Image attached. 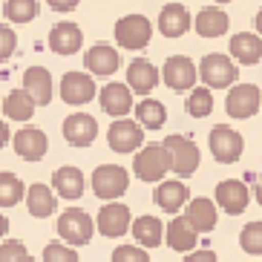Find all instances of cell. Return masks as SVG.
Wrapping results in <instances>:
<instances>
[{
  "label": "cell",
  "instance_id": "1",
  "mask_svg": "<svg viewBox=\"0 0 262 262\" xmlns=\"http://www.w3.org/2000/svg\"><path fill=\"white\" fill-rule=\"evenodd\" d=\"M133 173L147 182V185H156V182H164V176L170 173V156L164 150V144H144L139 147V153L133 159Z\"/></svg>",
  "mask_w": 262,
  "mask_h": 262
},
{
  "label": "cell",
  "instance_id": "2",
  "mask_svg": "<svg viewBox=\"0 0 262 262\" xmlns=\"http://www.w3.org/2000/svg\"><path fill=\"white\" fill-rule=\"evenodd\" d=\"M164 150L170 156V173H176L179 179H187L199 170V147L193 144V139L187 136H167L162 141Z\"/></svg>",
  "mask_w": 262,
  "mask_h": 262
},
{
  "label": "cell",
  "instance_id": "3",
  "mask_svg": "<svg viewBox=\"0 0 262 262\" xmlns=\"http://www.w3.org/2000/svg\"><path fill=\"white\" fill-rule=\"evenodd\" d=\"M199 75H202V84H205V86H210V90H225V86L236 84L239 70H236V63H233L225 52H210V55L202 58Z\"/></svg>",
  "mask_w": 262,
  "mask_h": 262
},
{
  "label": "cell",
  "instance_id": "4",
  "mask_svg": "<svg viewBox=\"0 0 262 262\" xmlns=\"http://www.w3.org/2000/svg\"><path fill=\"white\" fill-rule=\"evenodd\" d=\"M130 187V173L121 164H101L93 173V193L101 202H116Z\"/></svg>",
  "mask_w": 262,
  "mask_h": 262
},
{
  "label": "cell",
  "instance_id": "5",
  "mask_svg": "<svg viewBox=\"0 0 262 262\" xmlns=\"http://www.w3.org/2000/svg\"><path fill=\"white\" fill-rule=\"evenodd\" d=\"M58 233L70 245H86L95 233V219L81 208H70L58 216Z\"/></svg>",
  "mask_w": 262,
  "mask_h": 262
},
{
  "label": "cell",
  "instance_id": "6",
  "mask_svg": "<svg viewBox=\"0 0 262 262\" xmlns=\"http://www.w3.org/2000/svg\"><path fill=\"white\" fill-rule=\"evenodd\" d=\"M153 38V24L144 15H124L116 24V43L124 49H144Z\"/></svg>",
  "mask_w": 262,
  "mask_h": 262
},
{
  "label": "cell",
  "instance_id": "7",
  "mask_svg": "<svg viewBox=\"0 0 262 262\" xmlns=\"http://www.w3.org/2000/svg\"><path fill=\"white\" fill-rule=\"evenodd\" d=\"M208 147H210V153H213V159L219 164H233V162H239V159H242L245 141H242V136H239L233 127L219 124V127H213V130H210Z\"/></svg>",
  "mask_w": 262,
  "mask_h": 262
},
{
  "label": "cell",
  "instance_id": "8",
  "mask_svg": "<svg viewBox=\"0 0 262 262\" xmlns=\"http://www.w3.org/2000/svg\"><path fill=\"white\" fill-rule=\"evenodd\" d=\"M196 78H199V67L187 55L167 58V63H164V70H162V81L173 93H190L193 86H196Z\"/></svg>",
  "mask_w": 262,
  "mask_h": 262
},
{
  "label": "cell",
  "instance_id": "9",
  "mask_svg": "<svg viewBox=\"0 0 262 262\" xmlns=\"http://www.w3.org/2000/svg\"><path fill=\"white\" fill-rule=\"evenodd\" d=\"M225 110L231 118H251L262 110V93L256 84H233L228 101H225Z\"/></svg>",
  "mask_w": 262,
  "mask_h": 262
},
{
  "label": "cell",
  "instance_id": "10",
  "mask_svg": "<svg viewBox=\"0 0 262 262\" xmlns=\"http://www.w3.org/2000/svg\"><path fill=\"white\" fill-rule=\"evenodd\" d=\"M130 208L121 205V202H104V208L98 210V219H95V228H98L101 236L107 239H121L124 233L130 231Z\"/></svg>",
  "mask_w": 262,
  "mask_h": 262
},
{
  "label": "cell",
  "instance_id": "11",
  "mask_svg": "<svg viewBox=\"0 0 262 262\" xmlns=\"http://www.w3.org/2000/svg\"><path fill=\"white\" fill-rule=\"evenodd\" d=\"M107 144L116 153H133V150L144 147V127L133 118H116V124H110Z\"/></svg>",
  "mask_w": 262,
  "mask_h": 262
},
{
  "label": "cell",
  "instance_id": "12",
  "mask_svg": "<svg viewBox=\"0 0 262 262\" xmlns=\"http://www.w3.org/2000/svg\"><path fill=\"white\" fill-rule=\"evenodd\" d=\"M98 95V86H95L93 75L90 72H67L61 78V98L63 104L70 107H84Z\"/></svg>",
  "mask_w": 262,
  "mask_h": 262
},
{
  "label": "cell",
  "instance_id": "13",
  "mask_svg": "<svg viewBox=\"0 0 262 262\" xmlns=\"http://www.w3.org/2000/svg\"><path fill=\"white\" fill-rule=\"evenodd\" d=\"M63 139L72 147H90L98 139V121H95L90 113H72V116L63 118Z\"/></svg>",
  "mask_w": 262,
  "mask_h": 262
},
{
  "label": "cell",
  "instance_id": "14",
  "mask_svg": "<svg viewBox=\"0 0 262 262\" xmlns=\"http://www.w3.org/2000/svg\"><path fill=\"white\" fill-rule=\"evenodd\" d=\"M248 202H251V193H248L245 182H239V179H225V182L216 185V208H222L228 216L245 213Z\"/></svg>",
  "mask_w": 262,
  "mask_h": 262
},
{
  "label": "cell",
  "instance_id": "15",
  "mask_svg": "<svg viewBox=\"0 0 262 262\" xmlns=\"http://www.w3.org/2000/svg\"><path fill=\"white\" fill-rule=\"evenodd\" d=\"M12 147H15V153L24 162H40L49 150V139H47V133L38 130V127H20L12 136Z\"/></svg>",
  "mask_w": 262,
  "mask_h": 262
},
{
  "label": "cell",
  "instance_id": "16",
  "mask_svg": "<svg viewBox=\"0 0 262 262\" xmlns=\"http://www.w3.org/2000/svg\"><path fill=\"white\" fill-rule=\"evenodd\" d=\"M84 63H86V72H90V75L107 78V75H113V72H118L121 55H118L116 47H110V43H95V47L86 49Z\"/></svg>",
  "mask_w": 262,
  "mask_h": 262
},
{
  "label": "cell",
  "instance_id": "17",
  "mask_svg": "<svg viewBox=\"0 0 262 262\" xmlns=\"http://www.w3.org/2000/svg\"><path fill=\"white\" fill-rule=\"evenodd\" d=\"M84 47V35H81V26L78 24H70V20H61V24H55L52 32H49V49L55 55H75L81 52Z\"/></svg>",
  "mask_w": 262,
  "mask_h": 262
},
{
  "label": "cell",
  "instance_id": "18",
  "mask_svg": "<svg viewBox=\"0 0 262 262\" xmlns=\"http://www.w3.org/2000/svg\"><path fill=\"white\" fill-rule=\"evenodd\" d=\"M153 199L164 213H179V210L190 202V190H187V185L179 182V179H164V182H159Z\"/></svg>",
  "mask_w": 262,
  "mask_h": 262
},
{
  "label": "cell",
  "instance_id": "19",
  "mask_svg": "<svg viewBox=\"0 0 262 262\" xmlns=\"http://www.w3.org/2000/svg\"><path fill=\"white\" fill-rule=\"evenodd\" d=\"M159 81H162V72L156 70L147 58H136V61L127 67V86H130L136 95H150Z\"/></svg>",
  "mask_w": 262,
  "mask_h": 262
},
{
  "label": "cell",
  "instance_id": "20",
  "mask_svg": "<svg viewBox=\"0 0 262 262\" xmlns=\"http://www.w3.org/2000/svg\"><path fill=\"white\" fill-rule=\"evenodd\" d=\"M101 110L113 118H127V113L133 110V90L127 84H107L98 93Z\"/></svg>",
  "mask_w": 262,
  "mask_h": 262
},
{
  "label": "cell",
  "instance_id": "21",
  "mask_svg": "<svg viewBox=\"0 0 262 262\" xmlns=\"http://www.w3.org/2000/svg\"><path fill=\"white\" fill-rule=\"evenodd\" d=\"M193 26V17L182 3H167V6L159 12V32L164 38H182L187 35Z\"/></svg>",
  "mask_w": 262,
  "mask_h": 262
},
{
  "label": "cell",
  "instance_id": "22",
  "mask_svg": "<svg viewBox=\"0 0 262 262\" xmlns=\"http://www.w3.org/2000/svg\"><path fill=\"white\" fill-rule=\"evenodd\" d=\"M228 26H231V17H228V12L222 6H205L193 17V29L202 38H222L228 32Z\"/></svg>",
  "mask_w": 262,
  "mask_h": 262
},
{
  "label": "cell",
  "instance_id": "23",
  "mask_svg": "<svg viewBox=\"0 0 262 262\" xmlns=\"http://www.w3.org/2000/svg\"><path fill=\"white\" fill-rule=\"evenodd\" d=\"M164 242H167L176 254L179 251H182V254H190L193 248H196V242H199V231L187 222L185 216H179V219H173V222L164 228Z\"/></svg>",
  "mask_w": 262,
  "mask_h": 262
},
{
  "label": "cell",
  "instance_id": "24",
  "mask_svg": "<svg viewBox=\"0 0 262 262\" xmlns=\"http://www.w3.org/2000/svg\"><path fill=\"white\" fill-rule=\"evenodd\" d=\"M26 208H29V213L35 219H47V216H52L58 210V193L49 185L35 182V185L26 187Z\"/></svg>",
  "mask_w": 262,
  "mask_h": 262
},
{
  "label": "cell",
  "instance_id": "25",
  "mask_svg": "<svg viewBox=\"0 0 262 262\" xmlns=\"http://www.w3.org/2000/svg\"><path fill=\"white\" fill-rule=\"evenodd\" d=\"M24 90L32 95L38 107H47L52 101V75L47 67H29L24 72Z\"/></svg>",
  "mask_w": 262,
  "mask_h": 262
},
{
  "label": "cell",
  "instance_id": "26",
  "mask_svg": "<svg viewBox=\"0 0 262 262\" xmlns=\"http://www.w3.org/2000/svg\"><path fill=\"white\" fill-rule=\"evenodd\" d=\"M185 219L196 228L199 233H210L219 222V216H216V202L210 199H190L185 205Z\"/></svg>",
  "mask_w": 262,
  "mask_h": 262
},
{
  "label": "cell",
  "instance_id": "27",
  "mask_svg": "<svg viewBox=\"0 0 262 262\" xmlns=\"http://www.w3.org/2000/svg\"><path fill=\"white\" fill-rule=\"evenodd\" d=\"M86 187V179L78 167H58L52 173V190L63 199H81Z\"/></svg>",
  "mask_w": 262,
  "mask_h": 262
},
{
  "label": "cell",
  "instance_id": "28",
  "mask_svg": "<svg viewBox=\"0 0 262 262\" xmlns=\"http://www.w3.org/2000/svg\"><path fill=\"white\" fill-rule=\"evenodd\" d=\"M231 58H236L242 67H256L262 58V38L251 32H239L231 38Z\"/></svg>",
  "mask_w": 262,
  "mask_h": 262
},
{
  "label": "cell",
  "instance_id": "29",
  "mask_svg": "<svg viewBox=\"0 0 262 262\" xmlns=\"http://www.w3.org/2000/svg\"><path fill=\"white\" fill-rule=\"evenodd\" d=\"M130 231H133V239L141 248H159L164 239V225L156 216H139V219H133Z\"/></svg>",
  "mask_w": 262,
  "mask_h": 262
},
{
  "label": "cell",
  "instance_id": "30",
  "mask_svg": "<svg viewBox=\"0 0 262 262\" xmlns=\"http://www.w3.org/2000/svg\"><path fill=\"white\" fill-rule=\"evenodd\" d=\"M3 113H6L9 121H29L32 116H35V110H38V104L32 101V95L26 93V90H12V93L3 98Z\"/></svg>",
  "mask_w": 262,
  "mask_h": 262
},
{
  "label": "cell",
  "instance_id": "31",
  "mask_svg": "<svg viewBox=\"0 0 262 262\" xmlns=\"http://www.w3.org/2000/svg\"><path fill=\"white\" fill-rule=\"evenodd\" d=\"M136 121H139L144 130H159V127L167 124V107L156 98H144V101L136 104Z\"/></svg>",
  "mask_w": 262,
  "mask_h": 262
},
{
  "label": "cell",
  "instance_id": "32",
  "mask_svg": "<svg viewBox=\"0 0 262 262\" xmlns=\"http://www.w3.org/2000/svg\"><path fill=\"white\" fill-rule=\"evenodd\" d=\"M20 199H26V185L15 173L3 170L0 173V208H15Z\"/></svg>",
  "mask_w": 262,
  "mask_h": 262
},
{
  "label": "cell",
  "instance_id": "33",
  "mask_svg": "<svg viewBox=\"0 0 262 262\" xmlns=\"http://www.w3.org/2000/svg\"><path fill=\"white\" fill-rule=\"evenodd\" d=\"M213 113V93L210 86H193L187 95V116L193 118H208Z\"/></svg>",
  "mask_w": 262,
  "mask_h": 262
},
{
  "label": "cell",
  "instance_id": "34",
  "mask_svg": "<svg viewBox=\"0 0 262 262\" xmlns=\"http://www.w3.org/2000/svg\"><path fill=\"white\" fill-rule=\"evenodd\" d=\"M3 15L12 24H32L38 17V0H6Z\"/></svg>",
  "mask_w": 262,
  "mask_h": 262
},
{
  "label": "cell",
  "instance_id": "35",
  "mask_svg": "<svg viewBox=\"0 0 262 262\" xmlns=\"http://www.w3.org/2000/svg\"><path fill=\"white\" fill-rule=\"evenodd\" d=\"M239 245L251 256H262V222H248L239 233Z\"/></svg>",
  "mask_w": 262,
  "mask_h": 262
},
{
  "label": "cell",
  "instance_id": "36",
  "mask_svg": "<svg viewBox=\"0 0 262 262\" xmlns=\"http://www.w3.org/2000/svg\"><path fill=\"white\" fill-rule=\"evenodd\" d=\"M43 262H81V259H78V251L72 245L49 242V245L43 248Z\"/></svg>",
  "mask_w": 262,
  "mask_h": 262
},
{
  "label": "cell",
  "instance_id": "37",
  "mask_svg": "<svg viewBox=\"0 0 262 262\" xmlns=\"http://www.w3.org/2000/svg\"><path fill=\"white\" fill-rule=\"evenodd\" d=\"M113 262H150V254L141 245H118L113 251Z\"/></svg>",
  "mask_w": 262,
  "mask_h": 262
},
{
  "label": "cell",
  "instance_id": "38",
  "mask_svg": "<svg viewBox=\"0 0 262 262\" xmlns=\"http://www.w3.org/2000/svg\"><path fill=\"white\" fill-rule=\"evenodd\" d=\"M24 254H29V251H26V245L20 239H9V242L0 245V262H17Z\"/></svg>",
  "mask_w": 262,
  "mask_h": 262
},
{
  "label": "cell",
  "instance_id": "39",
  "mask_svg": "<svg viewBox=\"0 0 262 262\" xmlns=\"http://www.w3.org/2000/svg\"><path fill=\"white\" fill-rule=\"evenodd\" d=\"M15 47H17V35L9 29V26H0V63L12 58Z\"/></svg>",
  "mask_w": 262,
  "mask_h": 262
},
{
  "label": "cell",
  "instance_id": "40",
  "mask_svg": "<svg viewBox=\"0 0 262 262\" xmlns=\"http://www.w3.org/2000/svg\"><path fill=\"white\" fill-rule=\"evenodd\" d=\"M182 262H216V254L213 251H190Z\"/></svg>",
  "mask_w": 262,
  "mask_h": 262
},
{
  "label": "cell",
  "instance_id": "41",
  "mask_svg": "<svg viewBox=\"0 0 262 262\" xmlns=\"http://www.w3.org/2000/svg\"><path fill=\"white\" fill-rule=\"evenodd\" d=\"M47 3H49V9H55V12H72L81 0H47Z\"/></svg>",
  "mask_w": 262,
  "mask_h": 262
},
{
  "label": "cell",
  "instance_id": "42",
  "mask_svg": "<svg viewBox=\"0 0 262 262\" xmlns=\"http://www.w3.org/2000/svg\"><path fill=\"white\" fill-rule=\"evenodd\" d=\"M12 141V130H9V124L6 121H0V150Z\"/></svg>",
  "mask_w": 262,
  "mask_h": 262
},
{
  "label": "cell",
  "instance_id": "43",
  "mask_svg": "<svg viewBox=\"0 0 262 262\" xmlns=\"http://www.w3.org/2000/svg\"><path fill=\"white\" fill-rule=\"evenodd\" d=\"M254 196H256V202L262 205V173L254 179Z\"/></svg>",
  "mask_w": 262,
  "mask_h": 262
},
{
  "label": "cell",
  "instance_id": "44",
  "mask_svg": "<svg viewBox=\"0 0 262 262\" xmlns=\"http://www.w3.org/2000/svg\"><path fill=\"white\" fill-rule=\"evenodd\" d=\"M6 233H9V219H6L3 213H0V239L6 236Z\"/></svg>",
  "mask_w": 262,
  "mask_h": 262
},
{
  "label": "cell",
  "instance_id": "45",
  "mask_svg": "<svg viewBox=\"0 0 262 262\" xmlns=\"http://www.w3.org/2000/svg\"><path fill=\"white\" fill-rule=\"evenodd\" d=\"M254 26H256V35L262 38V9L256 12V20H254Z\"/></svg>",
  "mask_w": 262,
  "mask_h": 262
},
{
  "label": "cell",
  "instance_id": "46",
  "mask_svg": "<svg viewBox=\"0 0 262 262\" xmlns=\"http://www.w3.org/2000/svg\"><path fill=\"white\" fill-rule=\"evenodd\" d=\"M17 262H38V259H35V256H29V254H24V256H20Z\"/></svg>",
  "mask_w": 262,
  "mask_h": 262
},
{
  "label": "cell",
  "instance_id": "47",
  "mask_svg": "<svg viewBox=\"0 0 262 262\" xmlns=\"http://www.w3.org/2000/svg\"><path fill=\"white\" fill-rule=\"evenodd\" d=\"M213 3H219V6H225V3H231V0H213Z\"/></svg>",
  "mask_w": 262,
  "mask_h": 262
},
{
  "label": "cell",
  "instance_id": "48",
  "mask_svg": "<svg viewBox=\"0 0 262 262\" xmlns=\"http://www.w3.org/2000/svg\"><path fill=\"white\" fill-rule=\"evenodd\" d=\"M0 107H3V98H0Z\"/></svg>",
  "mask_w": 262,
  "mask_h": 262
}]
</instances>
